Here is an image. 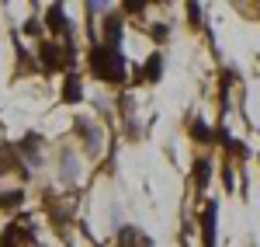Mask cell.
Listing matches in <instances>:
<instances>
[{
    "instance_id": "obj_2",
    "label": "cell",
    "mask_w": 260,
    "mask_h": 247,
    "mask_svg": "<svg viewBox=\"0 0 260 247\" xmlns=\"http://www.w3.org/2000/svg\"><path fill=\"white\" fill-rule=\"evenodd\" d=\"M45 24H49V28H56V32H62L66 39L73 35V28H70V21L62 18V7H59V4H56V7H49V18H45Z\"/></svg>"
},
{
    "instance_id": "obj_1",
    "label": "cell",
    "mask_w": 260,
    "mask_h": 247,
    "mask_svg": "<svg viewBox=\"0 0 260 247\" xmlns=\"http://www.w3.org/2000/svg\"><path fill=\"white\" fill-rule=\"evenodd\" d=\"M90 70L101 80H111V84L121 80L125 77V56H121V49L115 42H98L90 49Z\"/></svg>"
},
{
    "instance_id": "obj_4",
    "label": "cell",
    "mask_w": 260,
    "mask_h": 247,
    "mask_svg": "<svg viewBox=\"0 0 260 247\" xmlns=\"http://www.w3.org/2000/svg\"><path fill=\"white\" fill-rule=\"evenodd\" d=\"M7 206H21V191H7V195H0V209Z\"/></svg>"
},
{
    "instance_id": "obj_3",
    "label": "cell",
    "mask_w": 260,
    "mask_h": 247,
    "mask_svg": "<svg viewBox=\"0 0 260 247\" xmlns=\"http://www.w3.org/2000/svg\"><path fill=\"white\" fill-rule=\"evenodd\" d=\"M62 98L73 104V101H80V77L77 73H66V87H62Z\"/></svg>"
}]
</instances>
